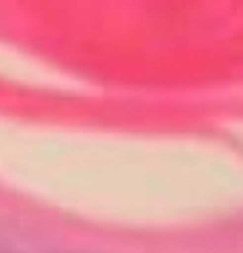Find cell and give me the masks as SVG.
<instances>
[{"instance_id": "1", "label": "cell", "mask_w": 243, "mask_h": 253, "mask_svg": "<svg viewBox=\"0 0 243 253\" xmlns=\"http://www.w3.org/2000/svg\"><path fill=\"white\" fill-rule=\"evenodd\" d=\"M0 253H87V250L67 247V243L40 233V230L20 227V223H10V220H0Z\"/></svg>"}]
</instances>
